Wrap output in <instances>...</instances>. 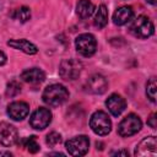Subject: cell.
I'll list each match as a JSON object with an SVG mask.
<instances>
[{
	"instance_id": "19",
	"label": "cell",
	"mask_w": 157,
	"mask_h": 157,
	"mask_svg": "<svg viewBox=\"0 0 157 157\" xmlns=\"http://www.w3.org/2000/svg\"><path fill=\"white\" fill-rule=\"evenodd\" d=\"M13 17L16 18V20H18L20 22H27L29 18H31V10L27 7V6H22V7H20V9H17L16 11H15V15H13Z\"/></svg>"
},
{
	"instance_id": "15",
	"label": "cell",
	"mask_w": 157,
	"mask_h": 157,
	"mask_svg": "<svg viewBox=\"0 0 157 157\" xmlns=\"http://www.w3.org/2000/svg\"><path fill=\"white\" fill-rule=\"evenodd\" d=\"M134 16V11L131 6H120L119 9L115 10L113 15V22L118 26H123L128 23Z\"/></svg>"
},
{
	"instance_id": "10",
	"label": "cell",
	"mask_w": 157,
	"mask_h": 157,
	"mask_svg": "<svg viewBox=\"0 0 157 157\" xmlns=\"http://www.w3.org/2000/svg\"><path fill=\"white\" fill-rule=\"evenodd\" d=\"M17 140H18V134L16 128L9 123L1 121L0 123V145L9 147L15 145Z\"/></svg>"
},
{
	"instance_id": "3",
	"label": "cell",
	"mask_w": 157,
	"mask_h": 157,
	"mask_svg": "<svg viewBox=\"0 0 157 157\" xmlns=\"http://www.w3.org/2000/svg\"><path fill=\"white\" fill-rule=\"evenodd\" d=\"M90 126L97 135L104 136L110 132L112 130V121L105 112L98 110L94 112L90 119Z\"/></svg>"
},
{
	"instance_id": "18",
	"label": "cell",
	"mask_w": 157,
	"mask_h": 157,
	"mask_svg": "<svg viewBox=\"0 0 157 157\" xmlns=\"http://www.w3.org/2000/svg\"><path fill=\"white\" fill-rule=\"evenodd\" d=\"M108 22V10L105 5H101L94 16V25L98 28H103Z\"/></svg>"
},
{
	"instance_id": "2",
	"label": "cell",
	"mask_w": 157,
	"mask_h": 157,
	"mask_svg": "<svg viewBox=\"0 0 157 157\" xmlns=\"http://www.w3.org/2000/svg\"><path fill=\"white\" fill-rule=\"evenodd\" d=\"M130 32L137 37V38H148L150 36L153 34L155 32V26L152 23V21L147 17V16H139L136 17L131 25H130Z\"/></svg>"
},
{
	"instance_id": "6",
	"label": "cell",
	"mask_w": 157,
	"mask_h": 157,
	"mask_svg": "<svg viewBox=\"0 0 157 157\" xmlns=\"http://www.w3.org/2000/svg\"><path fill=\"white\" fill-rule=\"evenodd\" d=\"M76 50L82 56H92L97 49V42L93 34L91 33H82L75 40Z\"/></svg>"
},
{
	"instance_id": "21",
	"label": "cell",
	"mask_w": 157,
	"mask_h": 157,
	"mask_svg": "<svg viewBox=\"0 0 157 157\" xmlns=\"http://www.w3.org/2000/svg\"><path fill=\"white\" fill-rule=\"evenodd\" d=\"M23 147H26V150L31 153H37L39 151V145L36 140V136H29L27 139H25L23 141Z\"/></svg>"
},
{
	"instance_id": "27",
	"label": "cell",
	"mask_w": 157,
	"mask_h": 157,
	"mask_svg": "<svg viewBox=\"0 0 157 157\" xmlns=\"http://www.w3.org/2000/svg\"><path fill=\"white\" fill-rule=\"evenodd\" d=\"M0 156H7V157H11L12 153H11V152H0Z\"/></svg>"
},
{
	"instance_id": "11",
	"label": "cell",
	"mask_w": 157,
	"mask_h": 157,
	"mask_svg": "<svg viewBox=\"0 0 157 157\" xmlns=\"http://www.w3.org/2000/svg\"><path fill=\"white\" fill-rule=\"evenodd\" d=\"M86 88L88 92L94 93V94H102L107 91L108 88V81L103 75L94 74L92 75L86 83Z\"/></svg>"
},
{
	"instance_id": "8",
	"label": "cell",
	"mask_w": 157,
	"mask_h": 157,
	"mask_svg": "<svg viewBox=\"0 0 157 157\" xmlns=\"http://www.w3.org/2000/svg\"><path fill=\"white\" fill-rule=\"evenodd\" d=\"M52 121V113L48 108H38L34 110L29 118V124L36 130L45 129Z\"/></svg>"
},
{
	"instance_id": "7",
	"label": "cell",
	"mask_w": 157,
	"mask_h": 157,
	"mask_svg": "<svg viewBox=\"0 0 157 157\" xmlns=\"http://www.w3.org/2000/svg\"><path fill=\"white\" fill-rule=\"evenodd\" d=\"M65 147L71 156H83L87 153L90 147V140L85 135H78L65 142Z\"/></svg>"
},
{
	"instance_id": "13",
	"label": "cell",
	"mask_w": 157,
	"mask_h": 157,
	"mask_svg": "<svg viewBox=\"0 0 157 157\" xmlns=\"http://www.w3.org/2000/svg\"><path fill=\"white\" fill-rule=\"evenodd\" d=\"M105 105H107V108H108V110L110 112L112 115L118 117L124 112V109L126 107V102L120 94L113 93L105 101Z\"/></svg>"
},
{
	"instance_id": "26",
	"label": "cell",
	"mask_w": 157,
	"mask_h": 157,
	"mask_svg": "<svg viewBox=\"0 0 157 157\" xmlns=\"http://www.w3.org/2000/svg\"><path fill=\"white\" fill-rule=\"evenodd\" d=\"M113 155H117V156H126V157H128V156H129V152L123 150V151H117V152H114Z\"/></svg>"
},
{
	"instance_id": "12",
	"label": "cell",
	"mask_w": 157,
	"mask_h": 157,
	"mask_svg": "<svg viewBox=\"0 0 157 157\" xmlns=\"http://www.w3.org/2000/svg\"><path fill=\"white\" fill-rule=\"evenodd\" d=\"M28 113H29V107L26 102L16 101V102H12L7 105V114L13 120L20 121V120L25 119L28 115Z\"/></svg>"
},
{
	"instance_id": "17",
	"label": "cell",
	"mask_w": 157,
	"mask_h": 157,
	"mask_svg": "<svg viewBox=\"0 0 157 157\" xmlns=\"http://www.w3.org/2000/svg\"><path fill=\"white\" fill-rule=\"evenodd\" d=\"M76 12L81 18H87L94 12V5L90 0H78Z\"/></svg>"
},
{
	"instance_id": "22",
	"label": "cell",
	"mask_w": 157,
	"mask_h": 157,
	"mask_svg": "<svg viewBox=\"0 0 157 157\" xmlns=\"http://www.w3.org/2000/svg\"><path fill=\"white\" fill-rule=\"evenodd\" d=\"M21 92V85L17 81H11L6 86V96L7 97H15Z\"/></svg>"
},
{
	"instance_id": "24",
	"label": "cell",
	"mask_w": 157,
	"mask_h": 157,
	"mask_svg": "<svg viewBox=\"0 0 157 157\" xmlns=\"http://www.w3.org/2000/svg\"><path fill=\"white\" fill-rule=\"evenodd\" d=\"M156 114L155 113H152L151 114V117L148 118V120H147V125H150L152 129H156V126H157V124H156Z\"/></svg>"
},
{
	"instance_id": "14",
	"label": "cell",
	"mask_w": 157,
	"mask_h": 157,
	"mask_svg": "<svg viewBox=\"0 0 157 157\" xmlns=\"http://www.w3.org/2000/svg\"><path fill=\"white\" fill-rule=\"evenodd\" d=\"M21 78L25 82L28 83H40L45 80V74L42 69L38 67H32V69H27L21 74Z\"/></svg>"
},
{
	"instance_id": "4",
	"label": "cell",
	"mask_w": 157,
	"mask_h": 157,
	"mask_svg": "<svg viewBox=\"0 0 157 157\" xmlns=\"http://www.w3.org/2000/svg\"><path fill=\"white\" fill-rule=\"evenodd\" d=\"M82 71V64L76 59H65L60 63L59 75L66 81L76 80Z\"/></svg>"
},
{
	"instance_id": "16",
	"label": "cell",
	"mask_w": 157,
	"mask_h": 157,
	"mask_svg": "<svg viewBox=\"0 0 157 157\" xmlns=\"http://www.w3.org/2000/svg\"><path fill=\"white\" fill-rule=\"evenodd\" d=\"M7 45L13 48V49L21 50V52H23L26 54H29V55H33V54H36L38 52L37 47L33 43L28 42L27 39H10L7 42Z\"/></svg>"
},
{
	"instance_id": "28",
	"label": "cell",
	"mask_w": 157,
	"mask_h": 157,
	"mask_svg": "<svg viewBox=\"0 0 157 157\" xmlns=\"http://www.w3.org/2000/svg\"><path fill=\"white\" fill-rule=\"evenodd\" d=\"M148 4H151V5H155L156 4V0H146Z\"/></svg>"
},
{
	"instance_id": "9",
	"label": "cell",
	"mask_w": 157,
	"mask_h": 157,
	"mask_svg": "<svg viewBox=\"0 0 157 157\" xmlns=\"http://www.w3.org/2000/svg\"><path fill=\"white\" fill-rule=\"evenodd\" d=\"M156 155H157V141L155 136H147L142 139L135 148V156L139 157H155Z\"/></svg>"
},
{
	"instance_id": "20",
	"label": "cell",
	"mask_w": 157,
	"mask_h": 157,
	"mask_svg": "<svg viewBox=\"0 0 157 157\" xmlns=\"http://www.w3.org/2000/svg\"><path fill=\"white\" fill-rule=\"evenodd\" d=\"M156 88H157L156 77H151L146 83V94L151 102H156Z\"/></svg>"
},
{
	"instance_id": "23",
	"label": "cell",
	"mask_w": 157,
	"mask_h": 157,
	"mask_svg": "<svg viewBox=\"0 0 157 157\" xmlns=\"http://www.w3.org/2000/svg\"><path fill=\"white\" fill-rule=\"evenodd\" d=\"M45 142L49 145V146H56L58 144L61 142V135L55 132V131H52L47 135V139H45Z\"/></svg>"
},
{
	"instance_id": "5",
	"label": "cell",
	"mask_w": 157,
	"mask_h": 157,
	"mask_svg": "<svg viewBox=\"0 0 157 157\" xmlns=\"http://www.w3.org/2000/svg\"><path fill=\"white\" fill-rule=\"evenodd\" d=\"M142 126L141 119L136 114H129L126 115L118 125V134L123 137H128L131 135H135L137 131H140Z\"/></svg>"
},
{
	"instance_id": "25",
	"label": "cell",
	"mask_w": 157,
	"mask_h": 157,
	"mask_svg": "<svg viewBox=\"0 0 157 157\" xmlns=\"http://www.w3.org/2000/svg\"><path fill=\"white\" fill-rule=\"evenodd\" d=\"M6 63V55H5V53L4 52H1L0 50V66L1 65H4Z\"/></svg>"
},
{
	"instance_id": "1",
	"label": "cell",
	"mask_w": 157,
	"mask_h": 157,
	"mask_svg": "<svg viewBox=\"0 0 157 157\" xmlns=\"http://www.w3.org/2000/svg\"><path fill=\"white\" fill-rule=\"evenodd\" d=\"M42 98L45 104L50 107H59L69 98V91L63 85L53 83L44 90Z\"/></svg>"
}]
</instances>
